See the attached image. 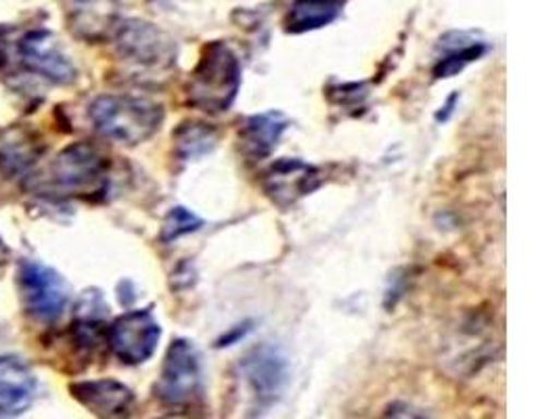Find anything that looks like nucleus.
Returning a JSON list of instances; mask_svg holds the SVG:
<instances>
[{
	"label": "nucleus",
	"mask_w": 559,
	"mask_h": 419,
	"mask_svg": "<svg viewBox=\"0 0 559 419\" xmlns=\"http://www.w3.org/2000/svg\"><path fill=\"white\" fill-rule=\"evenodd\" d=\"M159 338L162 325L153 316L152 309L124 313L107 327V344L124 366L150 361Z\"/></svg>",
	"instance_id": "obj_7"
},
{
	"label": "nucleus",
	"mask_w": 559,
	"mask_h": 419,
	"mask_svg": "<svg viewBox=\"0 0 559 419\" xmlns=\"http://www.w3.org/2000/svg\"><path fill=\"white\" fill-rule=\"evenodd\" d=\"M173 141H175V156L180 161H193L210 154L216 147L218 132L205 122L187 120L173 132Z\"/></svg>",
	"instance_id": "obj_18"
},
{
	"label": "nucleus",
	"mask_w": 559,
	"mask_h": 419,
	"mask_svg": "<svg viewBox=\"0 0 559 419\" xmlns=\"http://www.w3.org/2000/svg\"><path fill=\"white\" fill-rule=\"evenodd\" d=\"M202 227H204V220L198 214H193L191 210L182 208V206H175V208L168 212V216L164 220L159 239L164 243H173V241H177L180 237L200 231Z\"/></svg>",
	"instance_id": "obj_19"
},
{
	"label": "nucleus",
	"mask_w": 559,
	"mask_h": 419,
	"mask_svg": "<svg viewBox=\"0 0 559 419\" xmlns=\"http://www.w3.org/2000/svg\"><path fill=\"white\" fill-rule=\"evenodd\" d=\"M88 118L103 139L136 147L162 129L164 105L136 95H102L88 107Z\"/></svg>",
	"instance_id": "obj_2"
},
{
	"label": "nucleus",
	"mask_w": 559,
	"mask_h": 419,
	"mask_svg": "<svg viewBox=\"0 0 559 419\" xmlns=\"http://www.w3.org/2000/svg\"><path fill=\"white\" fill-rule=\"evenodd\" d=\"M344 7L346 0H294L283 24L289 34L314 32L333 24Z\"/></svg>",
	"instance_id": "obj_16"
},
{
	"label": "nucleus",
	"mask_w": 559,
	"mask_h": 419,
	"mask_svg": "<svg viewBox=\"0 0 559 419\" xmlns=\"http://www.w3.org/2000/svg\"><path fill=\"white\" fill-rule=\"evenodd\" d=\"M72 34L86 43L107 40L118 26L120 0H59Z\"/></svg>",
	"instance_id": "obj_11"
},
{
	"label": "nucleus",
	"mask_w": 559,
	"mask_h": 419,
	"mask_svg": "<svg viewBox=\"0 0 559 419\" xmlns=\"http://www.w3.org/2000/svg\"><path fill=\"white\" fill-rule=\"evenodd\" d=\"M155 398L173 411H189L204 398V367L195 344L177 338L168 346Z\"/></svg>",
	"instance_id": "obj_5"
},
{
	"label": "nucleus",
	"mask_w": 559,
	"mask_h": 419,
	"mask_svg": "<svg viewBox=\"0 0 559 419\" xmlns=\"http://www.w3.org/2000/svg\"><path fill=\"white\" fill-rule=\"evenodd\" d=\"M241 88V63L227 43H207L189 74L185 95L189 105L205 113H223L235 104Z\"/></svg>",
	"instance_id": "obj_3"
},
{
	"label": "nucleus",
	"mask_w": 559,
	"mask_h": 419,
	"mask_svg": "<svg viewBox=\"0 0 559 419\" xmlns=\"http://www.w3.org/2000/svg\"><path fill=\"white\" fill-rule=\"evenodd\" d=\"M78 403L97 418H124L132 411L134 393L118 380H82L70 384Z\"/></svg>",
	"instance_id": "obj_12"
},
{
	"label": "nucleus",
	"mask_w": 559,
	"mask_h": 419,
	"mask_svg": "<svg viewBox=\"0 0 559 419\" xmlns=\"http://www.w3.org/2000/svg\"><path fill=\"white\" fill-rule=\"evenodd\" d=\"M289 120L277 109L248 116L239 129V145L243 156L260 161L271 156L280 145L283 132L287 131Z\"/></svg>",
	"instance_id": "obj_14"
},
{
	"label": "nucleus",
	"mask_w": 559,
	"mask_h": 419,
	"mask_svg": "<svg viewBox=\"0 0 559 419\" xmlns=\"http://www.w3.org/2000/svg\"><path fill=\"white\" fill-rule=\"evenodd\" d=\"M451 36L455 38L453 47L440 43V47H444L447 52L436 61L433 79H453V76H457L459 72H463L469 63L478 61L484 52L488 51V47L484 43L476 38H469L467 34H451Z\"/></svg>",
	"instance_id": "obj_17"
},
{
	"label": "nucleus",
	"mask_w": 559,
	"mask_h": 419,
	"mask_svg": "<svg viewBox=\"0 0 559 419\" xmlns=\"http://www.w3.org/2000/svg\"><path fill=\"white\" fill-rule=\"evenodd\" d=\"M43 154L45 143L38 131L27 124L9 127L0 134V175L4 179L24 177Z\"/></svg>",
	"instance_id": "obj_13"
},
{
	"label": "nucleus",
	"mask_w": 559,
	"mask_h": 419,
	"mask_svg": "<svg viewBox=\"0 0 559 419\" xmlns=\"http://www.w3.org/2000/svg\"><path fill=\"white\" fill-rule=\"evenodd\" d=\"M331 101L340 105H348V101H353L355 105L362 104V99L367 97L365 93V86L362 84H340L337 88H333L330 93Z\"/></svg>",
	"instance_id": "obj_20"
},
{
	"label": "nucleus",
	"mask_w": 559,
	"mask_h": 419,
	"mask_svg": "<svg viewBox=\"0 0 559 419\" xmlns=\"http://www.w3.org/2000/svg\"><path fill=\"white\" fill-rule=\"evenodd\" d=\"M457 93H455V95H451V99H449L447 105H444V111H438V116H436V120H438V122H447V120L451 118V113H453V107H455V104H457Z\"/></svg>",
	"instance_id": "obj_22"
},
{
	"label": "nucleus",
	"mask_w": 559,
	"mask_h": 419,
	"mask_svg": "<svg viewBox=\"0 0 559 419\" xmlns=\"http://www.w3.org/2000/svg\"><path fill=\"white\" fill-rule=\"evenodd\" d=\"M323 183V175L317 166L298 157H281L262 175V189L266 197L280 206L289 208Z\"/></svg>",
	"instance_id": "obj_9"
},
{
	"label": "nucleus",
	"mask_w": 559,
	"mask_h": 419,
	"mask_svg": "<svg viewBox=\"0 0 559 419\" xmlns=\"http://www.w3.org/2000/svg\"><path fill=\"white\" fill-rule=\"evenodd\" d=\"M36 378L15 357H0V414H22L34 400Z\"/></svg>",
	"instance_id": "obj_15"
},
{
	"label": "nucleus",
	"mask_w": 559,
	"mask_h": 419,
	"mask_svg": "<svg viewBox=\"0 0 559 419\" xmlns=\"http://www.w3.org/2000/svg\"><path fill=\"white\" fill-rule=\"evenodd\" d=\"M109 183V157L88 141H78L52 157L49 166L27 179L26 187L43 197H95Z\"/></svg>",
	"instance_id": "obj_1"
},
{
	"label": "nucleus",
	"mask_w": 559,
	"mask_h": 419,
	"mask_svg": "<svg viewBox=\"0 0 559 419\" xmlns=\"http://www.w3.org/2000/svg\"><path fill=\"white\" fill-rule=\"evenodd\" d=\"M17 284L24 307L36 321L55 323L66 313L70 302V288L66 279L51 266L38 261L20 262Z\"/></svg>",
	"instance_id": "obj_6"
},
{
	"label": "nucleus",
	"mask_w": 559,
	"mask_h": 419,
	"mask_svg": "<svg viewBox=\"0 0 559 419\" xmlns=\"http://www.w3.org/2000/svg\"><path fill=\"white\" fill-rule=\"evenodd\" d=\"M239 369L258 407L262 409L275 405L287 388L289 366L277 346H271V344L254 346L243 355Z\"/></svg>",
	"instance_id": "obj_8"
},
{
	"label": "nucleus",
	"mask_w": 559,
	"mask_h": 419,
	"mask_svg": "<svg viewBox=\"0 0 559 419\" xmlns=\"http://www.w3.org/2000/svg\"><path fill=\"white\" fill-rule=\"evenodd\" d=\"M22 65L29 74L52 84H72L78 79L76 65L63 52L57 36L49 29H32L17 45Z\"/></svg>",
	"instance_id": "obj_10"
},
{
	"label": "nucleus",
	"mask_w": 559,
	"mask_h": 419,
	"mask_svg": "<svg viewBox=\"0 0 559 419\" xmlns=\"http://www.w3.org/2000/svg\"><path fill=\"white\" fill-rule=\"evenodd\" d=\"M111 36L116 57L136 74H164L177 65L178 47L175 38L150 22H118Z\"/></svg>",
	"instance_id": "obj_4"
},
{
	"label": "nucleus",
	"mask_w": 559,
	"mask_h": 419,
	"mask_svg": "<svg viewBox=\"0 0 559 419\" xmlns=\"http://www.w3.org/2000/svg\"><path fill=\"white\" fill-rule=\"evenodd\" d=\"M7 261H9V250H7V246H4L2 239H0V271L4 268Z\"/></svg>",
	"instance_id": "obj_23"
},
{
	"label": "nucleus",
	"mask_w": 559,
	"mask_h": 419,
	"mask_svg": "<svg viewBox=\"0 0 559 419\" xmlns=\"http://www.w3.org/2000/svg\"><path fill=\"white\" fill-rule=\"evenodd\" d=\"M252 323H241V325H235L233 330H230L229 334H225L221 340L216 342V346L218 348H225V346H233V344H237L239 340H243L248 334H250V327Z\"/></svg>",
	"instance_id": "obj_21"
}]
</instances>
